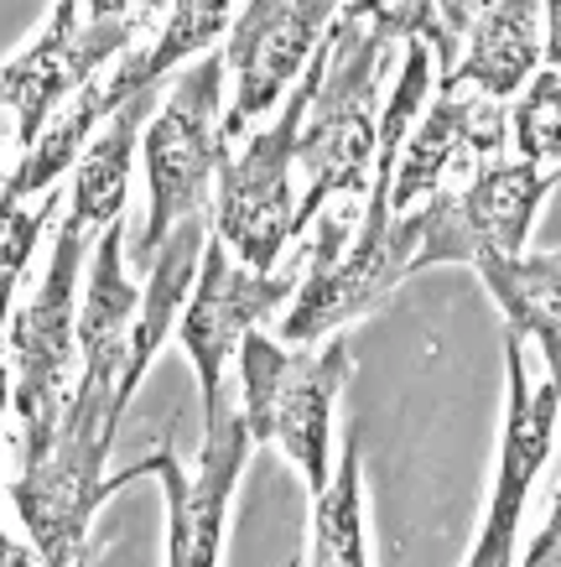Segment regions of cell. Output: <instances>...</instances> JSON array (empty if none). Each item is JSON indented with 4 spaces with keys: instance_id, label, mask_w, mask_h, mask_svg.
<instances>
[{
    "instance_id": "cell-1",
    "label": "cell",
    "mask_w": 561,
    "mask_h": 567,
    "mask_svg": "<svg viewBox=\"0 0 561 567\" xmlns=\"http://www.w3.org/2000/svg\"><path fill=\"white\" fill-rule=\"evenodd\" d=\"M411 250H416L411 214H391V177L374 173L359 224H343V214H323L318 245L307 250V266H297V292L281 308L276 339L297 349L339 339L343 328L370 318L406 281Z\"/></svg>"
},
{
    "instance_id": "cell-2",
    "label": "cell",
    "mask_w": 561,
    "mask_h": 567,
    "mask_svg": "<svg viewBox=\"0 0 561 567\" xmlns=\"http://www.w3.org/2000/svg\"><path fill=\"white\" fill-rule=\"evenodd\" d=\"M120 422L125 416L115 412V391L73 380L69 412L48 447L37 458H21L17 474L6 480V495L37 567H73L79 557H89L94 516L115 495V480L104 474V464L120 437Z\"/></svg>"
},
{
    "instance_id": "cell-3",
    "label": "cell",
    "mask_w": 561,
    "mask_h": 567,
    "mask_svg": "<svg viewBox=\"0 0 561 567\" xmlns=\"http://www.w3.org/2000/svg\"><path fill=\"white\" fill-rule=\"evenodd\" d=\"M385 58L391 48L354 27H328L318 48V73L297 131V229L318 219L328 198H359L370 193L374 152H380V89H385Z\"/></svg>"
},
{
    "instance_id": "cell-4",
    "label": "cell",
    "mask_w": 561,
    "mask_h": 567,
    "mask_svg": "<svg viewBox=\"0 0 561 567\" xmlns=\"http://www.w3.org/2000/svg\"><path fill=\"white\" fill-rule=\"evenodd\" d=\"M94 250L84 229L58 219L52 256L32 297L6 323V375H11V406H6V443H17V464L37 458L69 412L73 380H79V287L84 260Z\"/></svg>"
},
{
    "instance_id": "cell-5",
    "label": "cell",
    "mask_w": 561,
    "mask_h": 567,
    "mask_svg": "<svg viewBox=\"0 0 561 567\" xmlns=\"http://www.w3.org/2000/svg\"><path fill=\"white\" fill-rule=\"evenodd\" d=\"M349 380V344H281L276 333H245L235 354V406L250 443H271L318 495L333 468V401Z\"/></svg>"
},
{
    "instance_id": "cell-6",
    "label": "cell",
    "mask_w": 561,
    "mask_h": 567,
    "mask_svg": "<svg viewBox=\"0 0 561 567\" xmlns=\"http://www.w3.org/2000/svg\"><path fill=\"white\" fill-rule=\"evenodd\" d=\"M224 94H229L224 58L204 52L198 63L177 73V84L152 104V115L141 125V162H146V224L136 235L141 266L183 219L208 214L219 156L229 152Z\"/></svg>"
},
{
    "instance_id": "cell-7",
    "label": "cell",
    "mask_w": 561,
    "mask_h": 567,
    "mask_svg": "<svg viewBox=\"0 0 561 567\" xmlns=\"http://www.w3.org/2000/svg\"><path fill=\"white\" fill-rule=\"evenodd\" d=\"M318 52L291 84V94L276 104L271 125L245 131L239 146L219 156V193L208 198V235L250 271H276L287 245L302 235L297 229V131L312 94Z\"/></svg>"
},
{
    "instance_id": "cell-8",
    "label": "cell",
    "mask_w": 561,
    "mask_h": 567,
    "mask_svg": "<svg viewBox=\"0 0 561 567\" xmlns=\"http://www.w3.org/2000/svg\"><path fill=\"white\" fill-rule=\"evenodd\" d=\"M557 193V173L530 167L510 152L484 156L478 167L432 193L426 204L406 208L411 229H416V250H411V271L426 266H468L494 256H520L530 240V224L541 204Z\"/></svg>"
},
{
    "instance_id": "cell-9",
    "label": "cell",
    "mask_w": 561,
    "mask_h": 567,
    "mask_svg": "<svg viewBox=\"0 0 561 567\" xmlns=\"http://www.w3.org/2000/svg\"><path fill=\"white\" fill-rule=\"evenodd\" d=\"M297 292V266H276V271H250L224 250L214 235L204 240L198 256V276L187 287V302L177 312V344L193 360V380H198V401H204V427L235 401L229 375H235V354L245 344V333H256L260 323H271L287 308V297Z\"/></svg>"
},
{
    "instance_id": "cell-10",
    "label": "cell",
    "mask_w": 561,
    "mask_h": 567,
    "mask_svg": "<svg viewBox=\"0 0 561 567\" xmlns=\"http://www.w3.org/2000/svg\"><path fill=\"white\" fill-rule=\"evenodd\" d=\"M557 375H536L526 344L505 333V427H499L484 520L463 567H510L520 557V516L557 453Z\"/></svg>"
},
{
    "instance_id": "cell-11",
    "label": "cell",
    "mask_w": 561,
    "mask_h": 567,
    "mask_svg": "<svg viewBox=\"0 0 561 567\" xmlns=\"http://www.w3.org/2000/svg\"><path fill=\"white\" fill-rule=\"evenodd\" d=\"M250 432L239 422V406L229 401L214 422L204 427L198 464H177V447H152L141 464L125 474H110L115 489L136 480H156L167 499V567H219L224 532H229V511H235V489L250 464Z\"/></svg>"
},
{
    "instance_id": "cell-12",
    "label": "cell",
    "mask_w": 561,
    "mask_h": 567,
    "mask_svg": "<svg viewBox=\"0 0 561 567\" xmlns=\"http://www.w3.org/2000/svg\"><path fill=\"white\" fill-rule=\"evenodd\" d=\"M343 0H245L229 21L224 42V79H229V104H224V141L235 146L245 131H256L276 104L291 94L323 48L328 27L339 21Z\"/></svg>"
},
{
    "instance_id": "cell-13",
    "label": "cell",
    "mask_w": 561,
    "mask_h": 567,
    "mask_svg": "<svg viewBox=\"0 0 561 567\" xmlns=\"http://www.w3.org/2000/svg\"><path fill=\"white\" fill-rule=\"evenodd\" d=\"M510 152L505 141V104L484 100L463 84H437L422 115L411 121L401 152L391 167V214L426 204L432 193L458 183L484 156Z\"/></svg>"
},
{
    "instance_id": "cell-14",
    "label": "cell",
    "mask_w": 561,
    "mask_h": 567,
    "mask_svg": "<svg viewBox=\"0 0 561 567\" xmlns=\"http://www.w3.org/2000/svg\"><path fill=\"white\" fill-rule=\"evenodd\" d=\"M463 37L453 73L437 84H463L494 104H510L530 73L557 63V11L546 0H489Z\"/></svg>"
},
{
    "instance_id": "cell-15",
    "label": "cell",
    "mask_w": 561,
    "mask_h": 567,
    "mask_svg": "<svg viewBox=\"0 0 561 567\" xmlns=\"http://www.w3.org/2000/svg\"><path fill=\"white\" fill-rule=\"evenodd\" d=\"M156 100H162V89L136 94L125 110H115V115L89 136L79 162H73L69 193H63V219H69L73 229H84L89 240H100L104 224L125 219V204H131V162H136L141 125H146Z\"/></svg>"
},
{
    "instance_id": "cell-16",
    "label": "cell",
    "mask_w": 561,
    "mask_h": 567,
    "mask_svg": "<svg viewBox=\"0 0 561 567\" xmlns=\"http://www.w3.org/2000/svg\"><path fill=\"white\" fill-rule=\"evenodd\" d=\"M235 6L239 0H167L152 37L120 58V89L136 100V94H152L167 79H177L187 63L214 52V42L235 21Z\"/></svg>"
},
{
    "instance_id": "cell-17",
    "label": "cell",
    "mask_w": 561,
    "mask_h": 567,
    "mask_svg": "<svg viewBox=\"0 0 561 567\" xmlns=\"http://www.w3.org/2000/svg\"><path fill=\"white\" fill-rule=\"evenodd\" d=\"M489 302L505 318V333L536 344L546 375H557V250H520L474 266Z\"/></svg>"
},
{
    "instance_id": "cell-18",
    "label": "cell",
    "mask_w": 561,
    "mask_h": 567,
    "mask_svg": "<svg viewBox=\"0 0 561 567\" xmlns=\"http://www.w3.org/2000/svg\"><path fill=\"white\" fill-rule=\"evenodd\" d=\"M307 567H370V499H364L359 437L343 443V458H333L328 484L312 495Z\"/></svg>"
},
{
    "instance_id": "cell-19",
    "label": "cell",
    "mask_w": 561,
    "mask_h": 567,
    "mask_svg": "<svg viewBox=\"0 0 561 567\" xmlns=\"http://www.w3.org/2000/svg\"><path fill=\"white\" fill-rule=\"evenodd\" d=\"M339 27L374 37V42H426L437 58V79L453 73L458 48L447 42L443 21H437V0H343L339 6Z\"/></svg>"
},
{
    "instance_id": "cell-20",
    "label": "cell",
    "mask_w": 561,
    "mask_h": 567,
    "mask_svg": "<svg viewBox=\"0 0 561 567\" xmlns=\"http://www.w3.org/2000/svg\"><path fill=\"white\" fill-rule=\"evenodd\" d=\"M557 94H561V73H557V63H546V69H536L526 79L515 104H505V141H515L520 162L546 167V173H557V156H561Z\"/></svg>"
},
{
    "instance_id": "cell-21",
    "label": "cell",
    "mask_w": 561,
    "mask_h": 567,
    "mask_svg": "<svg viewBox=\"0 0 561 567\" xmlns=\"http://www.w3.org/2000/svg\"><path fill=\"white\" fill-rule=\"evenodd\" d=\"M484 6H489V0H437V21H443V32H447V42H453V48L463 42L468 21H474Z\"/></svg>"
},
{
    "instance_id": "cell-22",
    "label": "cell",
    "mask_w": 561,
    "mask_h": 567,
    "mask_svg": "<svg viewBox=\"0 0 561 567\" xmlns=\"http://www.w3.org/2000/svg\"><path fill=\"white\" fill-rule=\"evenodd\" d=\"M546 557H557V505H551V516L541 520L536 542L520 551V563H515V567H546Z\"/></svg>"
},
{
    "instance_id": "cell-23",
    "label": "cell",
    "mask_w": 561,
    "mask_h": 567,
    "mask_svg": "<svg viewBox=\"0 0 561 567\" xmlns=\"http://www.w3.org/2000/svg\"><path fill=\"white\" fill-rule=\"evenodd\" d=\"M0 152H17V141H11V121H6V110H0ZM0 177H6V162H0Z\"/></svg>"
},
{
    "instance_id": "cell-24",
    "label": "cell",
    "mask_w": 561,
    "mask_h": 567,
    "mask_svg": "<svg viewBox=\"0 0 561 567\" xmlns=\"http://www.w3.org/2000/svg\"><path fill=\"white\" fill-rule=\"evenodd\" d=\"M73 567H94V563H89V557H79V563H73Z\"/></svg>"
}]
</instances>
